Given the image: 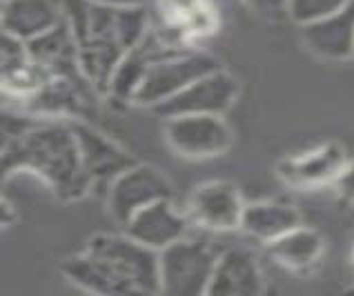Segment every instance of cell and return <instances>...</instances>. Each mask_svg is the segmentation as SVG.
Segmentation results:
<instances>
[{
	"mask_svg": "<svg viewBox=\"0 0 354 296\" xmlns=\"http://www.w3.org/2000/svg\"><path fill=\"white\" fill-rule=\"evenodd\" d=\"M12 221H14V210H12V205H9L5 198H0V230L7 228Z\"/></svg>",
	"mask_w": 354,
	"mask_h": 296,
	"instance_id": "27",
	"label": "cell"
},
{
	"mask_svg": "<svg viewBox=\"0 0 354 296\" xmlns=\"http://www.w3.org/2000/svg\"><path fill=\"white\" fill-rule=\"evenodd\" d=\"M89 3L105 7H147L149 0H89Z\"/></svg>",
	"mask_w": 354,
	"mask_h": 296,
	"instance_id": "26",
	"label": "cell"
},
{
	"mask_svg": "<svg viewBox=\"0 0 354 296\" xmlns=\"http://www.w3.org/2000/svg\"><path fill=\"white\" fill-rule=\"evenodd\" d=\"M65 20L60 0H3L0 27L23 43L52 32Z\"/></svg>",
	"mask_w": 354,
	"mask_h": 296,
	"instance_id": "12",
	"label": "cell"
},
{
	"mask_svg": "<svg viewBox=\"0 0 354 296\" xmlns=\"http://www.w3.org/2000/svg\"><path fill=\"white\" fill-rule=\"evenodd\" d=\"M0 12H3V0H0Z\"/></svg>",
	"mask_w": 354,
	"mask_h": 296,
	"instance_id": "28",
	"label": "cell"
},
{
	"mask_svg": "<svg viewBox=\"0 0 354 296\" xmlns=\"http://www.w3.org/2000/svg\"><path fill=\"white\" fill-rule=\"evenodd\" d=\"M29 58L34 65L49 76H83L78 69V47L76 38L69 25L60 23L52 32L38 36L32 43H27Z\"/></svg>",
	"mask_w": 354,
	"mask_h": 296,
	"instance_id": "15",
	"label": "cell"
},
{
	"mask_svg": "<svg viewBox=\"0 0 354 296\" xmlns=\"http://www.w3.org/2000/svg\"><path fill=\"white\" fill-rule=\"evenodd\" d=\"M85 252L105 261L134 294H160L158 252L145 248L127 234H96L89 239Z\"/></svg>",
	"mask_w": 354,
	"mask_h": 296,
	"instance_id": "3",
	"label": "cell"
},
{
	"mask_svg": "<svg viewBox=\"0 0 354 296\" xmlns=\"http://www.w3.org/2000/svg\"><path fill=\"white\" fill-rule=\"evenodd\" d=\"M69 122H72L74 136L78 142L80 163H83V169L89 183H92V187L98 185V183L109 185L114 176H118L131 163H136L116 140L105 136L96 127L87 125L85 120H69Z\"/></svg>",
	"mask_w": 354,
	"mask_h": 296,
	"instance_id": "10",
	"label": "cell"
},
{
	"mask_svg": "<svg viewBox=\"0 0 354 296\" xmlns=\"http://www.w3.org/2000/svg\"><path fill=\"white\" fill-rule=\"evenodd\" d=\"M216 250L205 241L178 239L158 252V283L160 294L169 296H201L216 263Z\"/></svg>",
	"mask_w": 354,
	"mask_h": 296,
	"instance_id": "2",
	"label": "cell"
},
{
	"mask_svg": "<svg viewBox=\"0 0 354 296\" xmlns=\"http://www.w3.org/2000/svg\"><path fill=\"white\" fill-rule=\"evenodd\" d=\"M243 198L227 181H209L194 187L187 198V219L198 228L212 232H227L241 228Z\"/></svg>",
	"mask_w": 354,
	"mask_h": 296,
	"instance_id": "8",
	"label": "cell"
},
{
	"mask_svg": "<svg viewBox=\"0 0 354 296\" xmlns=\"http://www.w3.org/2000/svg\"><path fill=\"white\" fill-rule=\"evenodd\" d=\"M38 116L20 107H3L0 105V156L14 145V142L34 125Z\"/></svg>",
	"mask_w": 354,
	"mask_h": 296,
	"instance_id": "22",
	"label": "cell"
},
{
	"mask_svg": "<svg viewBox=\"0 0 354 296\" xmlns=\"http://www.w3.org/2000/svg\"><path fill=\"white\" fill-rule=\"evenodd\" d=\"M250 7H254L259 14L279 18L283 14H288V0H245Z\"/></svg>",
	"mask_w": 354,
	"mask_h": 296,
	"instance_id": "24",
	"label": "cell"
},
{
	"mask_svg": "<svg viewBox=\"0 0 354 296\" xmlns=\"http://www.w3.org/2000/svg\"><path fill=\"white\" fill-rule=\"evenodd\" d=\"M187 214L180 212L171 198H163L138 210L123 225V232L134 241L143 243L145 248L160 252L174 241L183 239L187 234Z\"/></svg>",
	"mask_w": 354,
	"mask_h": 296,
	"instance_id": "11",
	"label": "cell"
},
{
	"mask_svg": "<svg viewBox=\"0 0 354 296\" xmlns=\"http://www.w3.org/2000/svg\"><path fill=\"white\" fill-rule=\"evenodd\" d=\"M303 40L323 58L343 60L354 56V0L335 14L303 25Z\"/></svg>",
	"mask_w": 354,
	"mask_h": 296,
	"instance_id": "14",
	"label": "cell"
},
{
	"mask_svg": "<svg viewBox=\"0 0 354 296\" xmlns=\"http://www.w3.org/2000/svg\"><path fill=\"white\" fill-rule=\"evenodd\" d=\"M270 254L288 270H310L323 257V239L319 232L299 225L270 241Z\"/></svg>",
	"mask_w": 354,
	"mask_h": 296,
	"instance_id": "19",
	"label": "cell"
},
{
	"mask_svg": "<svg viewBox=\"0 0 354 296\" xmlns=\"http://www.w3.org/2000/svg\"><path fill=\"white\" fill-rule=\"evenodd\" d=\"M78 69L83 78L92 85L100 96L107 94L109 78H112L118 60L123 58L125 49L114 40L87 38L78 40Z\"/></svg>",
	"mask_w": 354,
	"mask_h": 296,
	"instance_id": "18",
	"label": "cell"
},
{
	"mask_svg": "<svg viewBox=\"0 0 354 296\" xmlns=\"http://www.w3.org/2000/svg\"><path fill=\"white\" fill-rule=\"evenodd\" d=\"M339 192L346 198L354 201V163H352L350 167L339 172Z\"/></svg>",
	"mask_w": 354,
	"mask_h": 296,
	"instance_id": "25",
	"label": "cell"
},
{
	"mask_svg": "<svg viewBox=\"0 0 354 296\" xmlns=\"http://www.w3.org/2000/svg\"><path fill=\"white\" fill-rule=\"evenodd\" d=\"M16 174L40 178L60 201H78L92 189L69 120L38 118L0 156V185Z\"/></svg>",
	"mask_w": 354,
	"mask_h": 296,
	"instance_id": "1",
	"label": "cell"
},
{
	"mask_svg": "<svg viewBox=\"0 0 354 296\" xmlns=\"http://www.w3.org/2000/svg\"><path fill=\"white\" fill-rule=\"evenodd\" d=\"M350 0H288V14L299 25L315 23L319 18L339 12Z\"/></svg>",
	"mask_w": 354,
	"mask_h": 296,
	"instance_id": "23",
	"label": "cell"
},
{
	"mask_svg": "<svg viewBox=\"0 0 354 296\" xmlns=\"http://www.w3.org/2000/svg\"><path fill=\"white\" fill-rule=\"evenodd\" d=\"M171 196L174 185L158 167L131 163L107 185V210L116 223L125 225L138 210Z\"/></svg>",
	"mask_w": 354,
	"mask_h": 296,
	"instance_id": "5",
	"label": "cell"
},
{
	"mask_svg": "<svg viewBox=\"0 0 354 296\" xmlns=\"http://www.w3.org/2000/svg\"><path fill=\"white\" fill-rule=\"evenodd\" d=\"M263 292V277L257 257L248 250L218 254L207 285L209 296H254Z\"/></svg>",
	"mask_w": 354,
	"mask_h": 296,
	"instance_id": "13",
	"label": "cell"
},
{
	"mask_svg": "<svg viewBox=\"0 0 354 296\" xmlns=\"http://www.w3.org/2000/svg\"><path fill=\"white\" fill-rule=\"evenodd\" d=\"M236 94H239L236 80L225 69L218 67L214 71H209V74L196 78L194 83H189L178 94L163 100V103L156 105L151 111L163 120L171 116H187V114L223 116L234 105Z\"/></svg>",
	"mask_w": 354,
	"mask_h": 296,
	"instance_id": "7",
	"label": "cell"
},
{
	"mask_svg": "<svg viewBox=\"0 0 354 296\" xmlns=\"http://www.w3.org/2000/svg\"><path fill=\"white\" fill-rule=\"evenodd\" d=\"M343 149L337 145H326L317 151H310L306 156L292 158L281 167V174L290 183L297 185H312V183L328 181L332 176H339L343 169Z\"/></svg>",
	"mask_w": 354,
	"mask_h": 296,
	"instance_id": "20",
	"label": "cell"
},
{
	"mask_svg": "<svg viewBox=\"0 0 354 296\" xmlns=\"http://www.w3.org/2000/svg\"><path fill=\"white\" fill-rule=\"evenodd\" d=\"M147 65H149V56L140 45L136 49L125 52L123 58L118 60L112 78H109L105 96L118 100V103H134L140 83L145 78Z\"/></svg>",
	"mask_w": 354,
	"mask_h": 296,
	"instance_id": "21",
	"label": "cell"
},
{
	"mask_svg": "<svg viewBox=\"0 0 354 296\" xmlns=\"http://www.w3.org/2000/svg\"><path fill=\"white\" fill-rule=\"evenodd\" d=\"M45 78L47 76L29 58L23 40L0 27V98L23 107L25 100L32 98L45 83Z\"/></svg>",
	"mask_w": 354,
	"mask_h": 296,
	"instance_id": "9",
	"label": "cell"
},
{
	"mask_svg": "<svg viewBox=\"0 0 354 296\" xmlns=\"http://www.w3.org/2000/svg\"><path fill=\"white\" fill-rule=\"evenodd\" d=\"M60 270H63L67 281L78 285L80 290H87L94 294H107V296L134 294V290H131L105 261H100L98 257H94V254H89L85 250L76 254V257L67 259Z\"/></svg>",
	"mask_w": 354,
	"mask_h": 296,
	"instance_id": "17",
	"label": "cell"
},
{
	"mask_svg": "<svg viewBox=\"0 0 354 296\" xmlns=\"http://www.w3.org/2000/svg\"><path fill=\"white\" fill-rule=\"evenodd\" d=\"M299 225H301V214L290 203L263 201L243 207L241 228L259 241L270 243L279 239L281 234H286Z\"/></svg>",
	"mask_w": 354,
	"mask_h": 296,
	"instance_id": "16",
	"label": "cell"
},
{
	"mask_svg": "<svg viewBox=\"0 0 354 296\" xmlns=\"http://www.w3.org/2000/svg\"><path fill=\"white\" fill-rule=\"evenodd\" d=\"M218 60L203 52H171L149 60L145 78L134 98V105L154 109L163 100L178 94L196 78L218 69Z\"/></svg>",
	"mask_w": 354,
	"mask_h": 296,
	"instance_id": "4",
	"label": "cell"
},
{
	"mask_svg": "<svg viewBox=\"0 0 354 296\" xmlns=\"http://www.w3.org/2000/svg\"><path fill=\"white\" fill-rule=\"evenodd\" d=\"M165 140L183 158H214L232 147V129L218 114H187L165 118Z\"/></svg>",
	"mask_w": 354,
	"mask_h": 296,
	"instance_id": "6",
	"label": "cell"
}]
</instances>
